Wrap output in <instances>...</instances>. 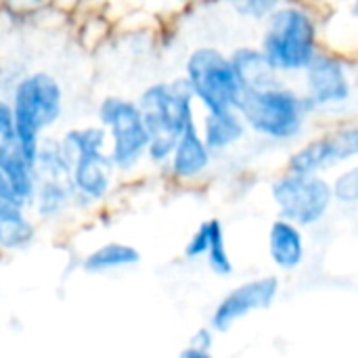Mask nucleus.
Segmentation results:
<instances>
[{
  "label": "nucleus",
  "instance_id": "nucleus-1",
  "mask_svg": "<svg viewBox=\"0 0 358 358\" xmlns=\"http://www.w3.org/2000/svg\"><path fill=\"white\" fill-rule=\"evenodd\" d=\"M147 132V159L153 166H168L180 134L195 122V96L185 73L170 82L149 84L136 99Z\"/></svg>",
  "mask_w": 358,
  "mask_h": 358
},
{
  "label": "nucleus",
  "instance_id": "nucleus-2",
  "mask_svg": "<svg viewBox=\"0 0 358 358\" xmlns=\"http://www.w3.org/2000/svg\"><path fill=\"white\" fill-rule=\"evenodd\" d=\"M237 109L252 132L273 143H292L300 138L308 117L315 113L304 92L281 80L262 88L243 90Z\"/></svg>",
  "mask_w": 358,
  "mask_h": 358
},
{
  "label": "nucleus",
  "instance_id": "nucleus-3",
  "mask_svg": "<svg viewBox=\"0 0 358 358\" xmlns=\"http://www.w3.org/2000/svg\"><path fill=\"white\" fill-rule=\"evenodd\" d=\"M260 48L279 73H302L319 52V23L300 2L279 4L264 21Z\"/></svg>",
  "mask_w": 358,
  "mask_h": 358
},
{
  "label": "nucleus",
  "instance_id": "nucleus-4",
  "mask_svg": "<svg viewBox=\"0 0 358 358\" xmlns=\"http://www.w3.org/2000/svg\"><path fill=\"white\" fill-rule=\"evenodd\" d=\"M65 94L61 82L48 71L25 73L13 88L10 107L15 117L17 143L34 164L42 134L57 124L63 113Z\"/></svg>",
  "mask_w": 358,
  "mask_h": 358
},
{
  "label": "nucleus",
  "instance_id": "nucleus-5",
  "mask_svg": "<svg viewBox=\"0 0 358 358\" xmlns=\"http://www.w3.org/2000/svg\"><path fill=\"white\" fill-rule=\"evenodd\" d=\"M185 78L203 111L237 109L243 86L231 57L216 46H197L185 61Z\"/></svg>",
  "mask_w": 358,
  "mask_h": 358
},
{
  "label": "nucleus",
  "instance_id": "nucleus-6",
  "mask_svg": "<svg viewBox=\"0 0 358 358\" xmlns=\"http://www.w3.org/2000/svg\"><path fill=\"white\" fill-rule=\"evenodd\" d=\"M96 117L109 134V157L117 172H130L147 159L149 132L136 101L109 94L101 99Z\"/></svg>",
  "mask_w": 358,
  "mask_h": 358
},
{
  "label": "nucleus",
  "instance_id": "nucleus-7",
  "mask_svg": "<svg viewBox=\"0 0 358 358\" xmlns=\"http://www.w3.org/2000/svg\"><path fill=\"white\" fill-rule=\"evenodd\" d=\"M271 199L281 218L302 229L321 224L334 208L331 180L323 174H302L285 170L271 185Z\"/></svg>",
  "mask_w": 358,
  "mask_h": 358
},
{
  "label": "nucleus",
  "instance_id": "nucleus-8",
  "mask_svg": "<svg viewBox=\"0 0 358 358\" xmlns=\"http://www.w3.org/2000/svg\"><path fill=\"white\" fill-rule=\"evenodd\" d=\"M304 73V96L313 111H342L355 94V78L344 59L331 52H317Z\"/></svg>",
  "mask_w": 358,
  "mask_h": 358
},
{
  "label": "nucleus",
  "instance_id": "nucleus-9",
  "mask_svg": "<svg viewBox=\"0 0 358 358\" xmlns=\"http://www.w3.org/2000/svg\"><path fill=\"white\" fill-rule=\"evenodd\" d=\"M279 292L281 281L275 275H264L239 283L216 302L210 317V327L216 334L231 331L239 321L248 319L250 315L268 310L277 302Z\"/></svg>",
  "mask_w": 358,
  "mask_h": 358
},
{
  "label": "nucleus",
  "instance_id": "nucleus-10",
  "mask_svg": "<svg viewBox=\"0 0 358 358\" xmlns=\"http://www.w3.org/2000/svg\"><path fill=\"white\" fill-rule=\"evenodd\" d=\"M355 159H358V124H350L302 143L296 151H292L285 170L325 174L327 170Z\"/></svg>",
  "mask_w": 358,
  "mask_h": 358
},
{
  "label": "nucleus",
  "instance_id": "nucleus-11",
  "mask_svg": "<svg viewBox=\"0 0 358 358\" xmlns=\"http://www.w3.org/2000/svg\"><path fill=\"white\" fill-rule=\"evenodd\" d=\"M115 166L109 149H86L71 159L73 208H88L107 197L115 178Z\"/></svg>",
  "mask_w": 358,
  "mask_h": 358
},
{
  "label": "nucleus",
  "instance_id": "nucleus-12",
  "mask_svg": "<svg viewBox=\"0 0 358 358\" xmlns=\"http://www.w3.org/2000/svg\"><path fill=\"white\" fill-rule=\"evenodd\" d=\"M27 206L15 195L0 170V250L17 252L31 245L36 227L27 216Z\"/></svg>",
  "mask_w": 358,
  "mask_h": 358
},
{
  "label": "nucleus",
  "instance_id": "nucleus-13",
  "mask_svg": "<svg viewBox=\"0 0 358 358\" xmlns=\"http://www.w3.org/2000/svg\"><path fill=\"white\" fill-rule=\"evenodd\" d=\"M214 157L216 155L208 147V143L199 130V124L193 122L191 126H187V130L176 141V147L168 162V168L176 180L189 182V180L201 178L212 168Z\"/></svg>",
  "mask_w": 358,
  "mask_h": 358
},
{
  "label": "nucleus",
  "instance_id": "nucleus-14",
  "mask_svg": "<svg viewBox=\"0 0 358 358\" xmlns=\"http://www.w3.org/2000/svg\"><path fill=\"white\" fill-rule=\"evenodd\" d=\"M271 262L279 271H298L306 260V239L304 229L287 218H275L266 235Z\"/></svg>",
  "mask_w": 358,
  "mask_h": 358
},
{
  "label": "nucleus",
  "instance_id": "nucleus-15",
  "mask_svg": "<svg viewBox=\"0 0 358 358\" xmlns=\"http://www.w3.org/2000/svg\"><path fill=\"white\" fill-rule=\"evenodd\" d=\"M208 147L216 153H227L233 147L241 145L248 136V124L239 109H224V111H206L201 126H199Z\"/></svg>",
  "mask_w": 358,
  "mask_h": 358
},
{
  "label": "nucleus",
  "instance_id": "nucleus-16",
  "mask_svg": "<svg viewBox=\"0 0 358 358\" xmlns=\"http://www.w3.org/2000/svg\"><path fill=\"white\" fill-rule=\"evenodd\" d=\"M0 170L6 176L15 195L27 208H31V201L36 195V168L21 151L17 138L0 145Z\"/></svg>",
  "mask_w": 358,
  "mask_h": 358
},
{
  "label": "nucleus",
  "instance_id": "nucleus-17",
  "mask_svg": "<svg viewBox=\"0 0 358 358\" xmlns=\"http://www.w3.org/2000/svg\"><path fill=\"white\" fill-rule=\"evenodd\" d=\"M229 57L243 90L262 88V86L279 82L281 73L268 63L260 46H239Z\"/></svg>",
  "mask_w": 358,
  "mask_h": 358
},
{
  "label": "nucleus",
  "instance_id": "nucleus-18",
  "mask_svg": "<svg viewBox=\"0 0 358 358\" xmlns=\"http://www.w3.org/2000/svg\"><path fill=\"white\" fill-rule=\"evenodd\" d=\"M73 195L71 178H40L36 180V195L29 210L42 220H55L73 208Z\"/></svg>",
  "mask_w": 358,
  "mask_h": 358
},
{
  "label": "nucleus",
  "instance_id": "nucleus-19",
  "mask_svg": "<svg viewBox=\"0 0 358 358\" xmlns=\"http://www.w3.org/2000/svg\"><path fill=\"white\" fill-rule=\"evenodd\" d=\"M141 262V252L134 245L122 241H109L96 250H92L82 260V271L88 275H103L120 268H130Z\"/></svg>",
  "mask_w": 358,
  "mask_h": 358
},
{
  "label": "nucleus",
  "instance_id": "nucleus-20",
  "mask_svg": "<svg viewBox=\"0 0 358 358\" xmlns=\"http://www.w3.org/2000/svg\"><path fill=\"white\" fill-rule=\"evenodd\" d=\"M203 260L216 277H231L235 271V264H233V258H231V252L227 245V233L218 218L214 220L212 241H210V248H208V254Z\"/></svg>",
  "mask_w": 358,
  "mask_h": 358
},
{
  "label": "nucleus",
  "instance_id": "nucleus-21",
  "mask_svg": "<svg viewBox=\"0 0 358 358\" xmlns=\"http://www.w3.org/2000/svg\"><path fill=\"white\" fill-rule=\"evenodd\" d=\"M334 203L344 208H358V164L344 168L334 180Z\"/></svg>",
  "mask_w": 358,
  "mask_h": 358
},
{
  "label": "nucleus",
  "instance_id": "nucleus-22",
  "mask_svg": "<svg viewBox=\"0 0 358 358\" xmlns=\"http://www.w3.org/2000/svg\"><path fill=\"white\" fill-rule=\"evenodd\" d=\"M229 8L250 21H266L271 13L285 0H224Z\"/></svg>",
  "mask_w": 358,
  "mask_h": 358
},
{
  "label": "nucleus",
  "instance_id": "nucleus-23",
  "mask_svg": "<svg viewBox=\"0 0 358 358\" xmlns=\"http://www.w3.org/2000/svg\"><path fill=\"white\" fill-rule=\"evenodd\" d=\"M214 220H216V218L203 220V222L195 229V233L189 237V241L185 243V250H182L185 260H189V262H197V260H203V258H206L208 248H210V241H212Z\"/></svg>",
  "mask_w": 358,
  "mask_h": 358
},
{
  "label": "nucleus",
  "instance_id": "nucleus-24",
  "mask_svg": "<svg viewBox=\"0 0 358 358\" xmlns=\"http://www.w3.org/2000/svg\"><path fill=\"white\" fill-rule=\"evenodd\" d=\"M214 344H216V331L206 325L199 327L187 342V346L180 350L182 358H210L214 352Z\"/></svg>",
  "mask_w": 358,
  "mask_h": 358
},
{
  "label": "nucleus",
  "instance_id": "nucleus-25",
  "mask_svg": "<svg viewBox=\"0 0 358 358\" xmlns=\"http://www.w3.org/2000/svg\"><path fill=\"white\" fill-rule=\"evenodd\" d=\"M6 4L15 10H31L44 4V0H6Z\"/></svg>",
  "mask_w": 358,
  "mask_h": 358
},
{
  "label": "nucleus",
  "instance_id": "nucleus-26",
  "mask_svg": "<svg viewBox=\"0 0 358 358\" xmlns=\"http://www.w3.org/2000/svg\"><path fill=\"white\" fill-rule=\"evenodd\" d=\"M355 90H358V73L355 76Z\"/></svg>",
  "mask_w": 358,
  "mask_h": 358
}]
</instances>
